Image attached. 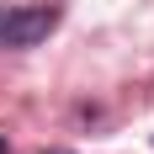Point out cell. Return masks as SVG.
I'll use <instances>...</instances> for the list:
<instances>
[{
    "instance_id": "1",
    "label": "cell",
    "mask_w": 154,
    "mask_h": 154,
    "mask_svg": "<svg viewBox=\"0 0 154 154\" xmlns=\"http://www.w3.org/2000/svg\"><path fill=\"white\" fill-rule=\"evenodd\" d=\"M59 27V5H0V48H32Z\"/></svg>"
},
{
    "instance_id": "2",
    "label": "cell",
    "mask_w": 154,
    "mask_h": 154,
    "mask_svg": "<svg viewBox=\"0 0 154 154\" xmlns=\"http://www.w3.org/2000/svg\"><path fill=\"white\" fill-rule=\"evenodd\" d=\"M0 154H5V138H0Z\"/></svg>"
}]
</instances>
